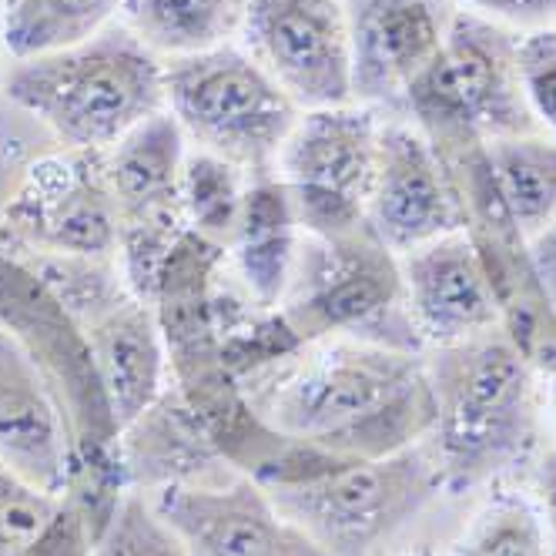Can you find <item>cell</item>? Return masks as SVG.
<instances>
[{
    "mask_svg": "<svg viewBox=\"0 0 556 556\" xmlns=\"http://www.w3.org/2000/svg\"><path fill=\"white\" fill-rule=\"evenodd\" d=\"M255 416L292 443L379 459L422 443L432 419L426 352L326 339L242 382Z\"/></svg>",
    "mask_w": 556,
    "mask_h": 556,
    "instance_id": "1",
    "label": "cell"
},
{
    "mask_svg": "<svg viewBox=\"0 0 556 556\" xmlns=\"http://www.w3.org/2000/svg\"><path fill=\"white\" fill-rule=\"evenodd\" d=\"M435 419L426 446L443 490L466 493L527 463L540 443V372L500 329L426 349Z\"/></svg>",
    "mask_w": 556,
    "mask_h": 556,
    "instance_id": "2",
    "label": "cell"
},
{
    "mask_svg": "<svg viewBox=\"0 0 556 556\" xmlns=\"http://www.w3.org/2000/svg\"><path fill=\"white\" fill-rule=\"evenodd\" d=\"M252 480L329 556H382L443 490L426 440L379 459L332 456L289 440Z\"/></svg>",
    "mask_w": 556,
    "mask_h": 556,
    "instance_id": "3",
    "label": "cell"
},
{
    "mask_svg": "<svg viewBox=\"0 0 556 556\" xmlns=\"http://www.w3.org/2000/svg\"><path fill=\"white\" fill-rule=\"evenodd\" d=\"M4 101L37 117L64 151H111L165 111V61L114 21L81 45L4 64Z\"/></svg>",
    "mask_w": 556,
    "mask_h": 556,
    "instance_id": "4",
    "label": "cell"
},
{
    "mask_svg": "<svg viewBox=\"0 0 556 556\" xmlns=\"http://www.w3.org/2000/svg\"><path fill=\"white\" fill-rule=\"evenodd\" d=\"M278 315L302 345L352 339L400 352H426L413 326L400 255L369 225L345 235H302Z\"/></svg>",
    "mask_w": 556,
    "mask_h": 556,
    "instance_id": "5",
    "label": "cell"
},
{
    "mask_svg": "<svg viewBox=\"0 0 556 556\" xmlns=\"http://www.w3.org/2000/svg\"><path fill=\"white\" fill-rule=\"evenodd\" d=\"M165 108L188 148L218 154L245 175L275 172L278 151L302 114L271 74L235 41L165 61Z\"/></svg>",
    "mask_w": 556,
    "mask_h": 556,
    "instance_id": "6",
    "label": "cell"
},
{
    "mask_svg": "<svg viewBox=\"0 0 556 556\" xmlns=\"http://www.w3.org/2000/svg\"><path fill=\"white\" fill-rule=\"evenodd\" d=\"M520 34L459 8L432 67L413 85L403 117L422 131H469L483 141L533 135L536 117L520 85Z\"/></svg>",
    "mask_w": 556,
    "mask_h": 556,
    "instance_id": "7",
    "label": "cell"
},
{
    "mask_svg": "<svg viewBox=\"0 0 556 556\" xmlns=\"http://www.w3.org/2000/svg\"><path fill=\"white\" fill-rule=\"evenodd\" d=\"M386 114L366 104L302 111L278 151L282 178L302 235L332 238L366 225Z\"/></svg>",
    "mask_w": 556,
    "mask_h": 556,
    "instance_id": "8",
    "label": "cell"
},
{
    "mask_svg": "<svg viewBox=\"0 0 556 556\" xmlns=\"http://www.w3.org/2000/svg\"><path fill=\"white\" fill-rule=\"evenodd\" d=\"M185 154L188 141L168 108L104 151V178L117 215V265L128 289L144 302L154 299L162 268L188 231L181 218Z\"/></svg>",
    "mask_w": 556,
    "mask_h": 556,
    "instance_id": "9",
    "label": "cell"
},
{
    "mask_svg": "<svg viewBox=\"0 0 556 556\" xmlns=\"http://www.w3.org/2000/svg\"><path fill=\"white\" fill-rule=\"evenodd\" d=\"M11 255L117 258V215L101 151H61L34 162L0 218Z\"/></svg>",
    "mask_w": 556,
    "mask_h": 556,
    "instance_id": "10",
    "label": "cell"
},
{
    "mask_svg": "<svg viewBox=\"0 0 556 556\" xmlns=\"http://www.w3.org/2000/svg\"><path fill=\"white\" fill-rule=\"evenodd\" d=\"M242 45L299 111L352 104V54L342 0H249Z\"/></svg>",
    "mask_w": 556,
    "mask_h": 556,
    "instance_id": "11",
    "label": "cell"
},
{
    "mask_svg": "<svg viewBox=\"0 0 556 556\" xmlns=\"http://www.w3.org/2000/svg\"><path fill=\"white\" fill-rule=\"evenodd\" d=\"M188 556H329L271 503L249 472L148 493Z\"/></svg>",
    "mask_w": 556,
    "mask_h": 556,
    "instance_id": "12",
    "label": "cell"
},
{
    "mask_svg": "<svg viewBox=\"0 0 556 556\" xmlns=\"http://www.w3.org/2000/svg\"><path fill=\"white\" fill-rule=\"evenodd\" d=\"M352 101L403 117L413 85L440 58L459 0H342Z\"/></svg>",
    "mask_w": 556,
    "mask_h": 556,
    "instance_id": "13",
    "label": "cell"
},
{
    "mask_svg": "<svg viewBox=\"0 0 556 556\" xmlns=\"http://www.w3.org/2000/svg\"><path fill=\"white\" fill-rule=\"evenodd\" d=\"M366 225L395 255H409L435 238L463 231L453 181L409 117H386L382 125Z\"/></svg>",
    "mask_w": 556,
    "mask_h": 556,
    "instance_id": "14",
    "label": "cell"
},
{
    "mask_svg": "<svg viewBox=\"0 0 556 556\" xmlns=\"http://www.w3.org/2000/svg\"><path fill=\"white\" fill-rule=\"evenodd\" d=\"M413 326L426 349L466 342L503 326V305L483 255L466 231L400 255Z\"/></svg>",
    "mask_w": 556,
    "mask_h": 556,
    "instance_id": "15",
    "label": "cell"
},
{
    "mask_svg": "<svg viewBox=\"0 0 556 556\" xmlns=\"http://www.w3.org/2000/svg\"><path fill=\"white\" fill-rule=\"evenodd\" d=\"M81 332L88 339L111 416L117 429H125L172 386L168 349L154 305L128 292L98 319L81 326Z\"/></svg>",
    "mask_w": 556,
    "mask_h": 556,
    "instance_id": "16",
    "label": "cell"
},
{
    "mask_svg": "<svg viewBox=\"0 0 556 556\" xmlns=\"http://www.w3.org/2000/svg\"><path fill=\"white\" fill-rule=\"evenodd\" d=\"M0 459L48 493L67 490L71 443L41 372L0 329Z\"/></svg>",
    "mask_w": 556,
    "mask_h": 556,
    "instance_id": "17",
    "label": "cell"
},
{
    "mask_svg": "<svg viewBox=\"0 0 556 556\" xmlns=\"http://www.w3.org/2000/svg\"><path fill=\"white\" fill-rule=\"evenodd\" d=\"M117 459H122L128 490L141 493L218 480L235 469L175 386H168L154 406H148L131 426L122 429Z\"/></svg>",
    "mask_w": 556,
    "mask_h": 556,
    "instance_id": "18",
    "label": "cell"
},
{
    "mask_svg": "<svg viewBox=\"0 0 556 556\" xmlns=\"http://www.w3.org/2000/svg\"><path fill=\"white\" fill-rule=\"evenodd\" d=\"M299 242L302 228L282 178L275 172L249 175L242 212H238L225 258H231L242 292L258 308H278V299L289 286Z\"/></svg>",
    "mask_w": 556,
    "mask_h": 556,
    "instance_id": "19",
    "label": "cell"
},
{
    "mask_svg": "<svg viewBox=\"0 0 556 556\" xmlns=\"http://www.w3.org/2000/svg\"><path fill=\"white\" fill-rule=\"evenodd\" d=\"M249 0H125L122 24L162 61L191 58L242 34Z\"/></svg>",
    "mask_w": 556,
    "mask_h": 556,
    "instance_id": "20",
    "label": "cell"
},
{
    "mask_svg": "<svg viewBox=\"0 0 556 556\" xmlns=\"http://www.w3.org/2000/svg\"><path fill=\"white\" fill-rule=\"evenodd\" d=\"M486 151L503 205L530 242L556 218V138L546 131L493 138Z\"/></svg>",
    "mask_w": 556,
    "mask_h": 556,
    "instance_id": "21",
    "label": "cell"
},
{
    "mask_svg": "<svg viewBox=\"0 0 556 556\" xmlns=\"http://www.w3.org/2000/svg\"><path fill=\"white\" fill-rule=\"evenodd\" d=\"M122 11L125 0H4V54L17 61L81 45Z\"/></svg>",
    "mask_w": 556,
    "mask_h": 556,
    "instance_id": "22",
    "label": "cell"
},
{
    "mask_svg": "<svg viewBox=\"0 0 556 556\" xmlns=\"http://www.w3.org/2000/svg\"><path fill=\"white\" fill-rule=\"evenodd\" d=\"M249 175L225 162L218 154L188 148L185 168H181V218L185 228L205 242L228 252V242L242 212Z\"/></svg>",
    "mask_w": 556,
    "mask_h": 556,
    "instance_id": "23",
    "label": "cell"
},
{
    "mask_svg": "<svg viewBox=\"0 0 556 556\" xmlns=\"http://www.w3.org/2000/svg\"><path fill=\"white\" fill-rule=\"evenodd\" d=\"M453 556H549L540 503L516 490L486 496L459 533Z\"/></svg>",
    "mask_w": 556,
    "mask_h": 556,
    "instance_id": "24",
    "label": "cell"
},
{
    "mask_svg": "<svg viewBox=\"0 0 556 556\" xmlns=\"http://www.w3.org/2000/svg\"><path fill=\"white\" fill-rule=\"evenodd\" d=\"M64 509L61 493H48L0 459V556H21L41 540Z\"/></svg>",
    "mask_w": 556,
    "mask_h": 556,
    "instance_id": "25",
    "label": "cell"
},
{
    "mask_svg": "<svg viewBox=\"0 0 556 556\" xmlns=\"http://www.w3.org/2000/svg\"><path fill=\"white\" fill-rule=\"evenodd\" d=\"M91 556H188L175 530L157 516L148 493L128 490L94 536Z\"/></svg>",
    "mask_w": 556,
    "mask_h": 556,
    "instance_id": "26",
    "label": "cell"
},
{
    "mask_svg": "<svg viewBox=\"0 0 556 556\" xmlns=\"http://www.w3.org/2000/svg\"><path fill=\"white\" fill-rule=\"evenodd\" d=\"M520 85L540 131L556 138V24L520 34Z\"/></svg>",
    "mask_w": 556,
    "mask_h": 556,
    "instance_id": "27",
    "label": "cell"
},
{
    "mask_svg": "<svg viewBox=\"0 0 556 556\" xmlns=\"http://www.w3.org/2000/svg\"><path fill=\"white\" fill-rule=\"evenodd\" d=\"M459 4L523 34L556 24V0H459Z\"/></svg>",
    "mask_w": 556,
    "mask_h": 556,
    "instance_id": "28",
    "label": "cell"
},
{
    "mask_svg": "<svg viewBox=\"0 0 556 556\" xmlns=\"http://www.w3.org/2000/svg\"><path fill=\"white\" fill-rule=\"evenodd\" d=\"M530 262L543 295L556 308V218L536 238H530Z\"/></svg>",
    "mask_w": 556,
    "mask_h": 556,
    "instance_id": "29",
    "label": "cell"
},
{
    "mask_svg": "<svg viewBox=\"0 0 556 556\" xmlns=\"http://www.w3.org/2000/svg\"><path fill=\"white\" fill-rule=\"evenodd\" d=\"M536 496L546 523L549 556H556V450H546L536 463Z\"/></svg>",
    "mask_w": 556,
    "mask_h": 556,
    "instance_id": "30",
    "label": "cell"
},
{
    "mask_svg": "<svg viewBox=\"0 0 556 556\" xmlns=\"http://www.w3.org/2000/svg\"><path fill=\"white\" fill-rule=\"evenodd\" d=\"M0 54H4V4H0ZM0 77H4V64H0ZM0 104H4V85H0Z\"/></svg>",
    "mask_w": 556,
    "mask_h": 556,
    "instance_id": "31",
    "label": "cell"
},
{
    "mask_svg": "<svg viewBox=\"0 0 556 556\" xmlns=\"http://www.w3.org/2000/svg\"><path fill=\"white\" fill-rule=\"evenodd\" d=\"M553 382V392H549V409H553V419H556V379H549Z\"/></svg>",
    "mask_w": 556,
    "mask_h": 556,
    "instance_id": "32",
    "label": "cell"
},
{
    "mask_svg": "<svg viewBox=\"0 0 556 556\" xmlns=\"http://www.w3.org/2000/svg\"><path fill=\"white\" fill-rule=\"evenodd\" d=\"M413 556H432V553H429V549H422V553H413Z\"/></svg>",
    "mask_w": 556,
    "mask_h": 556,
    "instance_id": "33",
    "label": "cell"
}]
</instances>
